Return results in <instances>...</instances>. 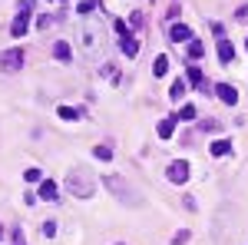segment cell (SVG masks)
I'll use <instances>...</instances> for the list:
<instances>
[{"mask_svg":"<svg viewBox=\"0 0 248 245\" xmlns=\"http://www.w3.org/2000/svg\"><path fill=\"white\" fill-rule=\"evenodd\" d=\"M103 40H106V27H103L99 20L90 17V20L79 23V43H83V53H86V57H99Z\"/></svg>","mask_w":248,"mask_h":245,"instance_id":"6da1fadb","label":"cell"},{"mask_svg":"<svg viewBox=\"0 0 248 245\" xmlns=\"http://www.w3.org/2000/svg\"><path fill=\"white\" fill-rule=\"evenodd\" d=\"M66 189H70V196H77V199H90L96 192V176L86 166H73L70 176H66Z\"/></svg>","mask_w":248,"mask_h":245,"instance_id":"7a4b0ae2","label":"cell"},{"mask_svg":"<svg viewBox=\"0 0 248 245\" xmlns=\"http://www.w3.org/2000/svg\"><path fill=\"white\" fill-rule=\"evenodd\" d=\"M103 182H106V189L116 196V202H123V206H139V202H142V196H139V192H136V189L129 186V182H126L119 172L103 176Z\"/></svg>","mask_w":248,"mask_h":245,"instance_id":"3957f363","label":"cell"},{"mask_svg":"<svg viewBox=\"0 0 248 245\" xmlns=\"http://www.w3.org/2000/svg\"><path fill=\"white\" fill-rule=\"evenodd\" d=\"M0 70H3V73H17V70H23V47L3 50V53H0Z\"/></svg>","mask_w":248,"mask_h":245,"instance_id":"277c9868","label":"cell"},{"mask_svg":"<svg viewBox=\"0 0 248 245\" xmlns=\"http://www.w3.org/2000/svg\"><path fill=\"white\" fill-rule=\"evenodd\" d=\"M189 163L186 159H175V163H169V169H166V179L169 182H175V186H186L189 182Z\"/></svg>","mask_w":248,"mask_h":245,"instance_id":"5b68a950","label":"cell"},{"mask_svg":"<svg viewBox=\"0 0 248 245\" xmlns=\"http://www.w3.org/2000/svg\"><path fill=\"white\" fill-rule=\"evenodd\" d=\"M37 196L43 199V202H57V199H60V186L53 182V179H43V182H40V192H37Z\"/></svg>","mask_w":248,"mask_h":245,"instance_id":"8992f818","label":"cell"},{"mask_svg":"<svg viewBox=\"0 0 248 245\" xmlns=\"http://www.w3.org/2000/svg\"><path fill=\"white\" fill-rule=\"evenodd\" d=\"M215 96H218L225 106H235V103H238V90L229 86V83H218V86H215Z\"/></svg>","mask_w":248,"mask_h":245,"instance_id":"52a82bcc","label":"cell"},{"mask_svg":"<svg viewBox=\"0 0 248 245\" xmlns=\"http://www.w3.org/2000/svg\"><path fill=\"white\" fill-rule=\"evenodd\" d=\"M119 47H123V53H126L129 60H136V57H139V50H142V43H139L136 37H123V40H119Z\"/></svg>","mask_w":248,"mask_h":245,"instance_id":"ba28073f","label":"cell"},{"mask_svg":"<svg viewBox=\"0 0 248 245\" xmlns=\"http://www.w3.org/2000/svg\"><path fill=\"white\" fill-rule=\"evenodd\" d=\"M169 37L175 40V43H186V40H192V30H189V27H186V23H172Z\"/></svg>","mask_w":248,"mask_h":245,"instance_id":"9c48e42d","label":"cell"},{"mask_svg":"<svg viewBox=\"0 0 248 245\" xmlns=\"http://www.w3.org/2000/svg\"><path fill=\"white\" fill-rule=\"evenodd\" d=\"M209 152L215 156V159H222V156H229V152H232V143H229V139H215Z\"/></svg>","mask_w":248,"mask_h":245,"instance_id":"30bf717a","label":"cell"},{"mask_svg":"<svg viewBox=\"0 0 248 245\" xmlns=\"http://www.w3.org/2000/svg\"><path fill=\"white\" fill-rule=\"evenodd\" d=\"M27 27H30V20H27V14H20V17L10 23V33H14V37H23V33H27Z\"/></svg>","mask_w":248,"mask_h":245,"instance_id":"8fae6325","label":"cell"},{"mask_svg":"<svg viewBox=\"0 0 248 245\" xmlns=\"http://www.w3.org/2000/svg\"><path fill=\"white\" fill-rule=\"evenodd\" d=\"M232 57H235V47H232L229 40H218V60L222 63H232Z\"/></svg>","mask_w":248,"mask_h":245,"instance_id":"7c38bea8","label":"cell"},{"mask_svg":"<svg viewBox=\"0 0 248 245\" xmlns=\"http://www.w3.org/2000/svg\"><path fill=\"white\" fill-rule=\"evenodd\" d=\"M166 70H169V57L159 53V57L153 60V76H166Z\"/></svg>","mask_w":248,"mask_h":245,"instance_id":"4fadbf2b","label":"cell"},{"mask_svg":"<svg viewBox=\"0 0 248 245\" xmlns=\"http://www.w3.org/2000/svg\"><path fill=\"white\" fill-rule=\"evenodd\" d=\"M53 57H57L60 63H66V60H70V43H66V40L53 43Z\"/></svg>","mask_w":248,"mask_h":245,"instance_id":"5bb4252c","label":"cell"},{"mask_svg":"<svg viewBox=\"0 0 248 245\" xmlns=\"http://www.w3.org/2000/svg\"><path fill=\"white\" fill-rule=\"evenodd\" d=\"M186 76H189V80L195 83V86H202V90H209V83H205V76H202V70H199V66H189V70H186Z\"/></svg>","mask_w":248,"mask_h":245,"instance_id":"9a60e30c","label":"cell"},{"mask_svg":"<svg viewBox=\"0 0 248 245\" xmlns=\"http://www.w3.org/2000/svg\"><path fill=\"white\" fill-rule=\"evenodd\" d=\"M99 73L106 76L109 83H119V70H116V63H103V66H99Z\"/></svg>","mask_w":248,"mask_h":245,"instance_id":"2e32d148","label":"cell"},{"mask_svg":"<svg viewBox=\"0 0 248 245\" xmlns=\"http://www.w3.org/2000/svg\"><path fill=\"white\" fill-rule=\"evenodd\" d=\"M172 132H175V119H162L159 123V139H169Z\"/></svg>","mask_w":248,"mask_h":245,"instance_id":"e0dca14e","label":"cell"},{"mask_svg":"<svg viewBox=\"0 0 248 245\" xmlns=\"http://www.w3.org/2000/svg\"><path fill=\"white\" fill-rule=\"evenodd\" d=\"M186 90H189V86H186V80H175V83H172V90H169V96H172V99H182Z\"/></svg>","mask_w":248,"mask_h":245,"instance_id":"ac0fdd59","label":"cell"},{"mask_svg":"<svg viewBox=\"0 0 248 245\" xmlns=\"http://www.w3.org/2000/svg\"><path fill=\"white\" fill-rule=\"evenodd\" d=\"M189 239H192V232H189V229H179V232L172 235V245H186Z\"/></svg>","mask_w":248,"mask_h":245,"instance_id":"d6986e66","label":"cell"},{"mask_svg":"<svg viewBox=\"0 0 248 245\" xmlns=\"http://www.w3.org/2000/svg\"><path fill=\"white\" fill-rule=\"evenodd\" d=\"M202 53H205V47H202L199 40H189V57H192V60H199Z\"/></svg>","mask_w":248,"mask_h":245,"instance_id":"ffe728a7","label":"cell"},{"mask_svg":"<svg viewBox=\"0 0 248 245\" xmlns=\"http://www.w3.org/2000/svg\"><path fill=\"white\" fill-rule=\"evenodd\" d=\"M57 113H60V119H79V110H73V106H60Z\"/></svg>","mask_w":248,"mask_h":245,"instance_id":"44dd1931","label":"cell"},{"mask_svg":"<svg viewBox=\"0 0 248 245\" xmlns=\"http://www.w3.org/2000/svg\"><path fill=\"white\" fill-rule=\"evenodd\" d=\"M113 30H116V37H119V40L129 37V27H126V20H113Z\"/></svg>","mask_w":248,"mask_h":245,"instance_id":"7402d4cb","label":"cell"},{"mask_svg":"<svg viewBox=\"0 0 248 245\" xmlns=\"http://www.w3.org/2000/svg\"><path fill=\"white\" fill-rule=\"evenodd\" d=\"M77 10L83 14V17H90V14L96 10V0H79V7H77Z\"/></svg>","mask_w":248,"mask_h":245,"instance_id":"603a6c76","label":"cell"},{"mask_svg":"<svg viewBox=\"0 0 248 245\" xmlns=\"http://www.w3.org/2000/svg\"><path fill=\"white\" fill-rule=\"evenodd\" d=\"M96 159H106V163H109V159H113V149H109V146H106V143H103V146H96Z\"/></svg>","mask_w":248,"mask_h":245,"instance_id":"cb8c5ba5","label":"cell"},{"mask_svg":"<svg viewBox=\"0 0 248 245\" xmlns=\"http://www.w3.org/2000/svg\"><path fill=\"white\" fill-rule=\"evenodd\" d=\"M23 179H27V182H37V186H40V182H43V172H40V169H27V172H23Z\"/></svg>","mask_w":248,"mask_h":245,"instance_id":"d4e9b609","label":"cell"},{"mask_svg":"<svg viewBox=\"0 0 248 245\" xmlns=\"http://www.w3.org/2000/svg\"><path fill=\"white\" fill-rule=\"evenodd\" d=\"M40 232H43V235H46V239H53V235H57V222H53V219H46V222H43V229H40Z\"/></svg>","mask_w":248,"mask_h":245,"instance_id":"484cf974","label":"cell"},{"mask_svg":"<svg viewBox=\"0 0 248 245\" xmlns=\"http://www.w3.org/2000/svg\"><path fill=\"white\" fill-rule=\"evenodd\" d=\"M202 130H205V132H218V130H222V123H218V119H205Z\"/></svg>","mask_w":248,"mask_h":245,"instance_id":"4316f807","label":"cell"},{"mask_svg":"<svg viewBox=\"0 0 248 245\" xmlns=\"http://www.w3.org/2000/svg\"><path fill=\"white\" fill-rule=\"evenodd\" d=\"M179 119H195V106H189V103H186V106L179 110Z\"/></svg>","mask_w":248,"mask_h":245,"instance_id":"83f0119b","label":"cell"},{"mask_svg":"<svg viewBox=\"0 0 248 245\" xmlns=\"http://www.w3.org/2000/svg\"><path fill=\"white\" fill-rule=\"evenodd\" d=\"M53 20H60V17H50V14H46V17H40V20H37V27H40V30H46Z\"/></svg>","mask_w":248,"mask_h":245,"instance_id":"f1b7e54d","label":"cell"},{"mask_svg":"<svg viewBox=\"0 0 248 245\" xmlns=\"http://www.w3.org/2000/svg\"><path fill=\"white\" fill-rule=\"evenodd\" d=\"M33 10V0H20V14H30Z\"/></svg>","mask_w":248,"mask_h":245,"instance_id":"f546056e","label":"cell"},{"mask_svg":"<svg viewBox=\"0 0 248 245\" xmlns=\"http://www.w3.org/2000/svg\"><path fill=\"white\" fill-rule=\"evenodd\" d=\"M14 245H27V242H23V232H20V229H14Z\"/></svg>","mask_w":248,"mask_h":245,"instance_id":"4dcf8cb0","label":"cell"},{"mask_svg":"<svg viewBox=\"0 0 248 245\" xmlns=\"http://www.w3.org/2000/svg\"><path fill=\"white\" fill-rule=\"evenodd\" d=\"M0 239H3V226H0Z\"/></svg>","mask_w":248,"mask_h":245,"instance_id":"1f68e13d","label":"cell"},{"mask_svg":"<svg viewBox=\"0 0 248 245\" xmlns=\"http://www.w3.org/2000/svg\"><path fill=\"white\" fill-rule=\"evenodd\" d=\"M50 3H63V0H50Z\"/></svg>","mask_w":248,"mask_h":245,"instance_id":"d6a6232c","label":"cell"},{"mask_svg":"<svg viewBox=\"0 0 248 245\" xmlns=\"http://www.w3.org/2000/svg\"><path fill=\"white\" fill-rule=\"evenodd\" d=\"M116 245H126V242H116Z\"/></svg>","mask_w":248,"mask_h":245,"instance_id":"836d02e7","label":"cell"},{"mask_svg":"<svg viewBox=\"0 0 248 245\" xmlns=\"http://www.w3.org/2000/svg\"><path fill=\"white\" fill-rule=\"evenodd\" d=\"M245 47H248V40H245Z\"/></svg>","mask_w":248,"mask_h":245,"instance_id":"e575fe53","label":"cell"}]
</instances>
